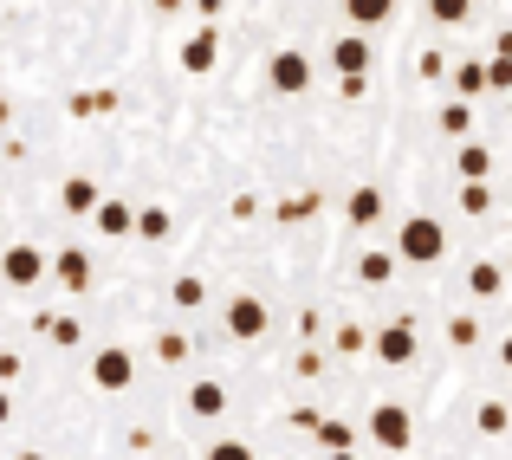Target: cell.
<instances>
[{
  "label": "cell",
  "instance_id": "6da1fadb",
  "mask_svg": "<svg viewBox=\"0 0 512 460\" xmlns=\"http://www.w3.org/2000/svg\"><path fill=\"white\" fill-rule=\"evenodd\" d=\"M441 253H448V227H441L435 214H409V221H402V234H396V260L435 266Z\"/></svg>",
  "mask_w": 512,
  "mask_h": 460
},
{
  "label": "cell",
  "instance_id": "7a4b0ae2",
  "mask_svg": "<svg viewBox=\"0 0 512 460\" xmlns=\"http://www.w3.org/2000/svg\"><path fill=\"white\" fill-rule=\"evenodd\" d=\"M312 78H318V65H312L305 46H279L273 59H266V91H279V98H305Z\"/></svg>",
  "mask_w": 512,
  "mask_h": 460
},
{
  "label": "cell",
  "instance_id": "3957f363",
  "mask_svg": "<svg viewBox=\"0 0 512 460\" xmlns=\"http://www.w3.org/2000/svg\"><path fill=\"white\" fill-rule=\"evenodd\" d=\"M266 324H273V311H266L260 292H234V299H227V337H234V344H260Z\"/></svg>",
  "mask_w": 512,
  "mask_h": 460
},
{
  "label": "cell",
  "instance_id": "277c9868",
  "mask_svg": "<svg viewBox=\"0 0 512 460\" xmlns=\"http://www.w3.org/2000/svg\"><path fill=\"white\" fill-rule=\"evenodd\" d=\"M91 383H98L104 396H124V389L137 383V357H130L124 344H98V357H91Z\"/></svg>",
  "mask_w": 512,
  "mask_h": 460
},
{
  "label": "cell",
  "instance_id": "5b68a950",
  "mask_svg": "<svg viewBox=\"0 0 512 460\" xmlns=\"http://www.w3.org/2000/svg\"><path fill=\"white\" fill-rule=\"evenodd\" d=\"M370 441L383 454H402L415 441V422H409V409H402V402H376L370 409Z\"/></svg>",
  "mask_w": 512,
  "mask_h": 460
},
{
  "label": "cell",
  "instance_id": "8992f818",
  "mask_svg": "<svg viewBox=\"0 0 512 460\" xmlns=\"http://www.w3.org/2000/svg\"><path fill=\"white\" fill-rule=\"evenodd\" d=\"M0 279H7L13 292H33L39 279H46V253H39L33 240H13V247L0 253Z\"/></svg>",
  "mask_w": 512,
  "mask_h": 460
},
{
  "label": "cell",
  "instance_id": "52a82bcc",
  "mask_svg": "<svg viewBox=\"0 0 512 460\" xmlns=\"http://www.w3.org/2000/svg\"><path fill=\"white\" fill-rule=\"evenodd\" d=\"M370 350H376V363H389V370L415 363V318H389L383 331H370Z\"/></svg>",
  "mask_w": 512,
  "mask_h": 460
},
{
  "label": "cell",
  "instance_id": "ba28073f",
  "mask_svg": "<svg viewBox=\"0 0 512 460\" xmlns=\"http://www.w3.org/2000/svg\"><path fill=\"white\" fill-rule=\"evenodd\" d=\"M331 65H338L344 85H363V78H370V65H376L370 39H363V33H338V46H331Z\"/></svg>",
  "mask_w": 512,
  "mask_h": 460
},
{
  "label": "cell",
  "instance_id": "9c48e42d",
  "mask_svg": "<svg viewBox=\"0 0 512 460\" xmlns=\"http://www.w3.org/2000/svg\"><path fill=\"white\" fill-rule=\"evenodd\" d=\"M214 65H221V33H214V26H201V33H188V39H182V72L208 78Z\"/></svg>",
  "mask_w": 512,
  "mask_h": 460
},
{
  "label": "cell",
  "instance_id": "30bf717a",
  "mask_svg": "<svg viewBox=\"0 0 512 460\" xmlns=\"http://www.w3.org/2000/svg\"><path fill=\"white\" fill-rule=\"evenodd\" d=\"M91 214H98L104 240H130V234H137V208H130V201H98Z\"/></svg>",
  "mask_w": 512,
  "mask_h": 460
},
{
  "label": "cell",
  "instance_id": "8fae6325",
  "mask_svg": "<svg viewBox=\"0 0 512 460\" xmlns=\"http://www.w3.org/2000/svg\"><path fill=\"white\" fill-rule=\"evenodd\" d=\"M344 221L357 227V234H363V227H376V221H383V188H350V201H344Z\"/></svg>",
  "mask_w": 512,
  "mask_h": 460
},
{
  "label": "cell",
  "instance_id": "7c38bea8",
  "mask_svg": "<svg viewBox=\"0 0 512 460\" xmlns=\"http://www.w3.org/2000/svg\"><path fill=\"white\" fill-rule=\"evenodd\" d=\"M52 273H59L65 292H91V260H85V247H65L59 260H52Z\"/></svg>",
  "mask_w": 512,
  "mask_h": 460
},
{
  "label": "cell",
  "instance_id": "4fadbf2b",
  "mask_svg": "<svg viewBox=\"0 0 512 460\" xmlns=\"http://www.w3.org/2000/svg\"><path fill=\"white\" fill-rule=\"evenodd\" d=\"M98 182H91V175H65V188H59V208L65 214H91V208H98Z\"/></svg>",
  "mask_w": 512,
  "mask_h": 460
},
{
  "label": "cell",
  "instance_id": "5bb4252c",
  "mask_svg": "<svg viewBox=\"0 0 512 460\" xmlns=\"http://www.w3.org/2000/svg\"><path fill=\"white\" fill-rule=\"evenodd\" d=\"M467 292H474V299H500L506 292V266L500 260H474L467 266Z\"/></svg>",
  "mask_w": 512,
  "mask_h": 460
},
{
  "label": "cell",
  "instance_id": "9a60e30c",
  "mask_svg": "<svg viewBox=\"0 0 512 460\" xmlns=\"http://www.w3.org/2000/svg\"><path fill=\"white\" fill-rule=\"evenodd\" d=\"M188 415H195V422H214V415H227V389L201 376V383L188 389Z\"/></svg>",
  "mask_w": 512,
  "mask_h": 460
},
{
  "label": "cell",
  "instance_id": "2e32d148",
  "mask_svg": "<svg viewBox=\"0 0 512 460\" xmlns=\"http://www.w3.org/2000/svg\"><path fill=\"white\" fill-rule=\"evenodd\" d=\"M344 13H350V33H363V26H383L396 13V0H344Z\"/></svg>",
  "mask_w": 512,
  "mask_h": 460
},
{
  "label": "cell",
  "instance_id": "e0dca14e",
  "mask_svg": "<svg viewBox=\"0 0 512 460\" xmlns=\"http://www.w3.org/2000/svg\"><path fill=\"white\" fill-rule=\"evenodd\" d=\"M188 357H195V337L188 331H156V363L175 370V363H188Z\"/></svg>",
  "mask_w": 512,
  "mask_h": 460
},
{
  "label": "cell",
  "instance_id": "ac0fdd59",
  "mask_svg": "<svg viewBox=\"0 0 512 460\" xmlns=\"http://www.w3.org/2000/svg\"><path fill=\"white\" fill-rule=\"evenodd\" d=\"M435 124H441V137H474V111H467V98H448Z\"/></svg>",
  "mask_w": 512,
  "mask_h": 460
},
{
  "label": "cell",
  "instance_id": "d6986e66",
  "mask_svg": "<svg viewBox=\"0 0 512 460\" xmlns=\"http://www.w3.org/2000/svg\"><path fill=\"white\" fill-rule=\"evenodd\" d=\"M357 279L363 286H389L396 279V253H357Z\"/></svg>",
  "mask_w": 512,
  "mask_h": 460
},
{
  "label": "cell",
  "instance_id": "ffe728a7",
  "mask_svg": "<svg viewBox=\"0 0 512 460\" xmlns=\"http://www.w3.org/2000/svg\"><path fill=\"white\" fill-rule=\"evenodd\" d=\"M454 169H461V182H487V169H493L487 143H461V156H454Z\"/></svg>",
  "mask_w": 512,
  "mask_h": 460
},
{
  "label": "cell",
  "instance_id": "44dd1931",
  "mask_svg": "<svg viewBox=\"0 0 512 460\" xmlns=\"http://www.w3.org/2000/svg\"><path fill=\"white\" fill-rule=\"evenodd\" d=\"M39 331H46V337H52L59 350H78V344H85V331H78V318H65V311H59V318H39Z\"/></svg>",
  "mask_w": 512,
  "mask_h": 460
},
{
  "label": "cell",
  "instance_id": "7402d4cb",
  "mask_svg": "<svg viewBox=\"0 0 512 460\" xmlns=\"http://www.w3.org/2000/svg\"><path fill=\"white\" fill-rule=\"evenodd\" d=\"M169 299H175V311H201V305H208V286H201L195 273H182V279L169 286Z\"/></svg>",
  "mask_w": 512,
  "mask_h": 460
},
{
  "label": "cell",
  "instance_id": "603a6c76",
  "mask_svg": "<svg viewBox=\"0 0 512 460\" xmlns=\"http://www.w3.org/2000/svg\"><path fill=\"white\" fill-rule=\"evenodd\" d=\"M480 91H487V65H480V59L454 65V98H480Z\"/></svg>",
  "mask_w": 512,
  "mask_h": 460
},
{
  "label": "cell",
  "instance_id": "cb8c5ba5",
  "mask_svg": "<svg viewBox=\"0 0 512 460\" xmlns=\"http://www.w3.org/2000/svg\"><path fill=\"white\" fill-rule=\"evenodd\" d=\"M474 428H480V435H506V428H512L506 402H500V396H493V402H480V409H474Z\"/></svg>",
  "mask_w": 512,
  "mask_h": 460
},
{
  "label": "cell",
  "instance_id": "d4e9b609",
  "mask_svg": "<svg viewBox=\"0 0 512 460\" xmlns=\"http://www.w3.org/2000/svg\"><path fill=\"white\" fill-rule=\"evenodd\" d=\"M331 350H338V357H363V350H370V331H363V324H338V331H331Z\"/></svg>",
  "mask_w": 512,
  "mask_h": 460
},
{
  "label": "cell",
  "instance_id": "484cf974",
  "mask_svg": "<svg viewBox=\"0 0 512 460\" xmlns=\"http://www.w3.org/2000/svg\"><path fill=\"white\" fill-rule=\"evenodd\" d=\"M461 214H493V182H461Z\"/></svg>",
  "mask_w": 512,
  "mask_h": 460
},
{
  "label": "cell",
  "instance_id": "4316f807",
  "mask_svg": "<svg viewBox=\"0 0 512 460\" xmlns=\"http://www.w3.org/2000/svg\"><path fill=\"white\" fill-rule=\"evenodd\" d=\"M467 13H474V0H428V20L435 26H467Z\"/></svg>",
  "mask_w": 512,
  "mask_h": 460
},
{
  "label": "cell",
  "instance_id": "83f0119b",
  "mask_svg": "<svg viewBox=\"0 0 512 460\" xmlns=\"http://www.w3.org/2000/svg\"><path fill=\"white\" fill-rule=\"evenodd\" d=\"M448 344H454V350H474V344H480V318L454 311V318H448Z\"/></svg>",
  "mask_w": 512,
  "mask_h": 460
},
{
  "label": "cell",
  "instance_id": "f1b7e54d",
  "mask_svg": "<svg viewBox=\"0 0 512 460\" xmlns=\"http://www.w3.org/2000/svg\"><path fill=\"white\" fill-rule=\"evenodd\" d=\"M169 227H175L169 208H137V234L143 240H169Z\"/></svg>",
  "mask_w": 512,
  "mask_h": 460
},
{
  "label": "cell",
  "instance_id": "f546056e",
  "mask_svg": "<svg viewBox=\"0 0 512 460\" xmlns=\"http://www.w3.org/2000/svg\"><path fill=\"white\" fill-rule=\"evenodd\" d=\"M312 435H318V441H325V454H338V448H357V435H350V428H344V422H318V428H312Z\"/></svg>",
  "mask_w": 512,
  "mask_h": 460
},
{
  "label": "cell",
  "instance_id": "4dcf8cb0",
  "mask_svg": "<svg viewBox=\"0 0 512 460\" xmlns=\"http://www.w3.org/2000/svg\"><path fill=\"white\" fill-rule=\"evenodd\" d=\"M201 460H260V454H253L247 441H234V435H227V441H214V448L201 454Z\"/></svg>",
  "mask_w": 512,
  "mask_h": 460
},
{
  "label": "cell",
  "instance_id": "1f68e13d",
  "mask_svg": "<svg viewBox=\"0 0 512 460\" xmlns=\"http://www.w3.org/2000/svg\"><path fill=\"white\" fill-rule=\"evenodd\" d=\"M487 91H512V59H487Z\"/></svg>",
  "mask_w": 512,
  "mask_h": 460
},
{
  "label": "cell",
  "instance_id": "d6a6232c",
  "mask_svg": "<svg viewBox=\"0 0 512 460\" xmlns=\"http://www.w3.org/2000/svg\"><path fill=\"white\" fill-rule=\"evenodd\" d=\"M13 376H20V357H13V350H0V389H7Z\"/></svg>",
  "mask_w": 512,
  "mask_h": 460
},
{
  "label": "cell",
  "instance_id": "836d02e7",
  "mask_svg": "<svg viewBox=\"0 0 512 460\" xmlns=\"http://www.w3.org/2000/svg\"><path fill=\"white\" fill-rule=\"evenodd\" d=\"M13 422V396H7V389H0V428H7Z\"/></svg>",
  "mask_w": 512,
  "mask_h": 460
},
{
  "label": "cell",
  "instance_id": "e575fe53",
  "mask_svg": "<svg viewBox=\"0 0 512 460\" xmlns=\"http://www.w3.org/2000/svg\"><path fill=\"white\" fill-rule=\"evenodd\" d=\"M500 363H506V370H512V331L500 337Z\"/></svg>",
  "mask_w": 512,
  "mask_h": 460
},
{
  "label": "cell",
  "instance_id": "d590c367",
  "mask_svg": "<svg viewBox=\"0 0 512 460\" xmlns=\"http://www.w3.org/2000/svg\"><path fill=\"white\" fill-rule=\"evenodd\" d=\"M13 460H46V454H39V448H20V454H13Z\"/></svg>",
  "mask_w": 512,
  "mask_h": 460
},
{
  "label": "cell",
  "instance_id": "8d00e7d4",
  "mask_svg": "<svg viewBox=\"0 0 512 460\" xmlns=\"http://www.w3.org/2000/svg\"><path fill=\"white\" fill-rule=\"evenodd\" d=\"M331 460H357V448H338V454H331Z\"/></svg>",
  "mask_w": 512,
  "mask_h": 460
},
{
  "label": "cell",
  "instance_id": "74e56055",
  "mask_svg": "<svg viewBox=\"0 0 512 460\" xmlns=\"http://www.w3.org/2000/svg\"><path fill=\"white\" fill-rule=\"evenodd\" d=\"M506 286H512V266H506Z\"/></svg>",
  "mask_w": 512,
  "mask_h": 460
},
{
  "label": "cell",
  "instance_id": "f35d334b",
  "mask_svg": "<svg viewBox=\"0 0 512 460\" xmlns=\"http://www.w3.org/2000/svg\"><path fill=\"white\" fill-rule=\"evenodd\" d=\"M506 415H512V396H506Z\"/></svg>",
  "mask_w": 512,
  "mask_h": 460
}]
</instances>
